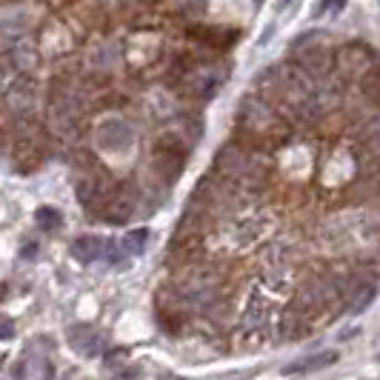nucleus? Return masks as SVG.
I'll return each instance as SVG.
<instances>
[{"label":"nucleus","mask_w":380,"mask_h":380,"mask_svg":"<svg viewBox=\"0 0 380 380\" xmlns=\"http://www.w3.org/2000/svg\"><path fill=\"white\" fill-rule=\"evenodd\" d=\"M377 66V54L366 43H346L335 52V72L346 80H360Z\"/></svg>","instance_id":"20e7f679"},{"label":"nucleus","mask_w":380,"mask_h":380,"mask_svg":"<svg viewBox=\"0 0 380 380\" xmlns=\"http://www.w3.org/2000/svg\"><path fill=\"white\" fill-rule=\"evenodd\" d=\"M363 92H366V98L380 109V66H374V69L363 78Z\"/></svg>","instance_id":"4468645a"},{"label":"nucleus","mask_w":380,"mask_h":380,"mask_svg":"<svg viewBox=\"0 0 380 380\" xmlns=\"http://www.w3.org/2000/svg\"><path fill=\"white\" fill-rule=\"evenodd\" d=\"M35 251H38V246H35V243H29V246H23L20 255H23V258H31V255H35Z\"/></svg>","instance_id":"6ab92c4d"},{"label":"nucleus","mask_w":380,"mask_h":380,"mask_svg":"<svg viewBox=\"0 0 380 380\" xmlns=\"http://www.w3.org/2000/svg\"><path fill=\"white\" fill-rule=\"evenodd\" d=\"M374 298V283H358V292H355V300H352V309L355 312H363Z\"/></svg>","instance_id":"2eb2a0df"},{"label":"nucleus","mask_w":380,"mask_h":380,"mask_svg":"<svg viewBox=\"0 0 380 380\" xmlns=\"http://www.w3.org/2000/svg\"><path fill=\"white\" fill-rule=\"evenodd\" d=\"M103 214H106V220H112V224H123V220H129L135 214V195L129 192V189H117V192H112L106 198Z\"/></svg>","instance_id":"6e6552de"},{"label":"nucleus","mask_w":380,"mask_h":380,"mask_svg":"<svg viewBox=\"0 0 380 380\" xmlns=\"http://www.w3.org/2000/svg\"><path fill=\"white\" fill-rule=\"evenodd\" d=\"M35 224H38V229H41V232H57V229L63 226V217H60V212H57V209H52V206H41V209L35 212Z\"/></svg>","instance_id":"f8f14e48"},{"label":"nucleus","mask_w":380,"mask_h":380,"mask_svg":"<svg viewBox=\"0 0 380 380\" xmlns=\"http://www.w3.org/2000/svg\"><path fill=\"white\" fill-rule=\"evenodd\" d=\"M261 86H263L266 101H272L275 106H280L283 112L298 120H309L323 112L318 80L309 78L295 63L272 66L266 75H261Z\"/></svg>","instance_id":"f257e3e1"},{"label":"nucleus","mask_w":380,"mask_h":380,"mask_svg":"<svg viewBox=\"0 0 380 380\" xmlns=\"http://www.w3.org/2000/svg\"><path fill=\"white\" fill-rule=\"evenodd\" d=\"M269 323V303L261 298V295H251L249 300V309L243 314V332L251 335V332H263Z\"/></svg>","instance_id":"9b49d317"},{"label":"nucleus","mask_w":380,"mask_h":380,"mask_svg":"<svg viewBox=\"0 0 380 380\" xmlns=\"http://www.w3.org/2000/svg\"><path fill=\"white\" fill-rule=\"evenodd\" d=\"M346 6V0H321V6H318V12H314V15H326V12H340Z\"/></svg>","instance_id":"dca6fc26"},{"label":"nucleus","mask_w":380,"mask_h":380,"mask_svg":"<svg viewBox=\"0 0 380 380\" xmlns=\"http://www.w3.org/2000/svg\"><path fill=\"white\" fill-rule=\"evenodd\" d=\"M363 146L380 161V115L372 117V120L363 126Z\"/></svg>","instance_id":"ddd939ff"},{"label":"nucleus","mask_w":380,"mask_h":380,"mask_svg":"<svg viewBox=\"0 0 380 380\" xmlns=\"http://www.w3.org/2000/svg\"><path fill=\"white\" fill-rule=\"evenodd\" d=\"M292 63L321 83L335 72V49H332V43L323 31H309V35L295 41Z\"/></svg>","instance_id":"f03ea898"},{"label":"nucleus","mask_w":380,"mask_h":380,"mask_svg":"<svg viewBox=\"0 0 380 380\" xmlns=\"http://www.w3.org/2000/svg\"><path fill=\"white\" fill-rule=\"evenodd\" d=\"M238 120L246 135L261 138V140H280L283 132H286V123H283V117L266 98H246L240 103Z\"/></svg>","instance_id":"7ed1b4c3"},{"label":"nucleus","mask_w":380,"mask_h":380,"mask_svg":"<svg viewBox=\"0 0 380 380\" xmlns=\"http://www.w3.org/2000/svg\"><path fill=\"white\" fill-rule=\"evenodd\" d=\"M112 380H140V372H138V369H126V372L120 369V372H117Z\"/></svg>","instance_id":"f3484780"},{"label":"nucleus","mask_w":380,"mask_h":380,"mask_svg":"<svg viewBox=\"0 0 380 380\" xmlns=\"http://www.w3.org/2000/svg\"><path fill=\"white\" fill-rule=\"evenodd\" d=\"M217 169L235 183H246L251 177H258V172H261V166L255 163V157H251L249 152H243V149H238V146H229V149H224L217 154Z\"/></svg>","instance_id":"39448f33"},{"label":"nucleus","mask_w":380,"mask_h":380,"mask_svg":"<svg viewBox=\"0 0 380 380\" xmlns=\"http://www.w3.org/2000/svg\"><path fill=\"white\" fill-rule=\"evenodd\" d=\"M106 251H109V243L101 240V238H94V235H83L72 243V258L80 261V263H94V261H101L106 258Z\"/></svg>","instance_id":"1a4fd4ad"},{"label":"nucleus","mask_w":380,"mask_h":380,"mask_svg":"<svg viewBox=\"0 0 380 380\" xmlns=\"http://www.w3.org/2000/svg\"><path fill=\"white\" fill-rule=\"evenodd\" d=\"M3 366H6V355H0V372H3Z\"/></svg>","instance_id":"aec40b11"},{"label":"nucleus","mask_w":380,"mask_h":380,"mask_svg":"<svg viewBox=\"0 0 380 380\" xmlns=\"http://www.w3.org/2000/svg\"><path fill=\"white\" fill-rule=\"evenodd\" d=\"M337 363V352H314L306 358H298L295 363H289L283 369V374H312V372H321Z\"/></svg>","instance_id":"9d476101"},{"label":"nucleus","mask_w":380,"mask_h":380,"mask_svg":"<svg viewBox=\"0 0 380 380\" xmlns=\"http://www.w3.org/2000/svg\"><path fill=\"white\" fill-rule=\"evenodd\" d=\"M69 343H72V349H78V352L86 355V358L103 355V335L94 329V326H86V323L72 326V329H69Z\"/></svg>","instance_id":"0eeeda50"},{"label":"nucleus","mask_w":380,"mask_h":380,"mask_svg":"<svg viewBox=\"0 0 380 380\" xmlns=\"http://www.w3.org/2000/svg\"><path fill=\"white\" fill-rule=\"evenodd\" d=\"M146 243H149V229H132V232H126L120 240L109 243L106 258H109V261H129V258H138L140 251L146 249Z\"/></svg>","instance_id":"423d86ee"},{"label":"nucleus","mask_w":380,"mask_h":380,"mask_svg":"<svg viewBox=\"0 0 380 380\" xmlns=\"http://www.w3.org/2000/svg\"><path fill=\"white\" fill-rule=\"evenodd\" d=\"M12 335H15L12 321H0V340H6V337H12Z\"/></svg>","instance_id":"a211bd4d"}]
</instances>
